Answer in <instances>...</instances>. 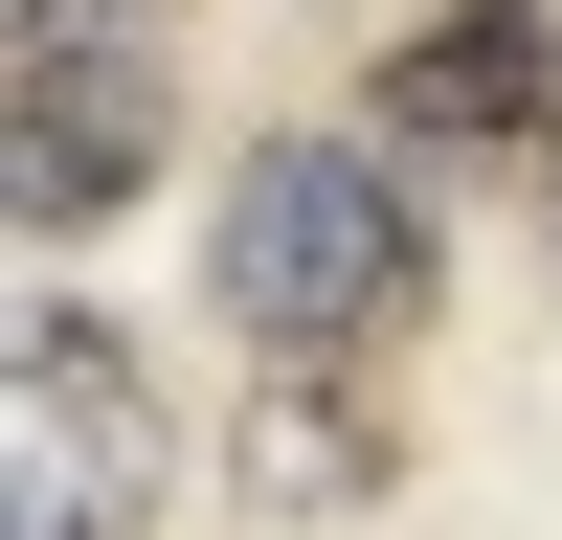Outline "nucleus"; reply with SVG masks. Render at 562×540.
<instances>
[{
  "label": "nucleus",
  "mask_w": 562,
  "mask_h": 540,
  "mask_svg": "<svg viewBox=\"0 0 562 540\" xmlns=\"http://www.w3.org/2000/svg\"><path fill=\"white\" fill-rule=\"evenodd\" d=\"M203 293L270 360H383L428 338V203H405V135H248V180L203 203Z\"/></svg>",
  "instance_id": "f257e3e1"
},
{
  "label": "nucleus",
  "mask_w": 562,
  "mask_h": 540,
  "mask_svg": "<svg viewBox=\"0 0 562 540\" xmlns=\"http://www.w3.org/2000/svg\"><path fill=\"white\" fill-rule=\"evenodd\" d=\"M158 473H180L158 450V360L45 293L0 338V540H158Z\"/></svg>",
  "instance_id": "f03ea898"
},
{
  "label": "nucleus",
  "mask_w": 562,
  "mask_h": 540,
  "mask_svg": "<svg viewBox=\"0 0 562 540\" xmlns=\"http://www.w3.org/2000/svg\"><path fill=\"white\" fill-rule=\"evenodd\" d=\"M158 158H180L158 23H23L0 45V203H23L45 248H90L113 203H158Z\"/></svg>",
  "instance_id": "7ed1b4c3"
},
{
  "label": "nucleus",
  "mask_w": 562,
  "mask_h": 540,
  "mask_svg": "<svg viewBox=\"0 0 562 540\" xmlns=\"http://www.w3.org/2000/svg\"><path fill=\"white\" fill-rule=\"evenodd\" d=\"M360 113L405 158H562V0H450L360 68Z\"/></svg>",
  "instance_id": "20e7f679"
},
{
  "label": "nucleus",
  "mask_w": 562,
  "mask_h": 540,
  "mask_svg": "<svg viewBox=\"0 0 562 540\" xmlns=\"http://www.w3.org/2000/svg\"><path fill=\"white\" fill-rule=\"evenodd\" d=\"M338 383V360H293V383L248 405V495L270 518H315V495H383V428H360V405H315Z\"/></svg>",
  "instance_id": "39448f33"
},
{
  "label": "nucleus",
  "mask_w": 562,
  "mask_h": 540,
  "mask_svg": "<svg viewBox=\"0 0 562 540\" xmlns=\"http://www.w3.org/2000/svg\"><path fill=\"white\" fill-rule=\"evenodd\" d=\"M23 23H158V0H23ZM23 23H0V45H23Z\"/></svg>",
  "instance_id": "423d86ee"
},
{
  "label": "nucleus",
  "mask_w": 562,
  "mask_h": 540,
  "mask_svg": "<svg viewBox=\"0 0 562 540\" xmlns=\"http://www.w3.org/2000/svg\"><path fill=\"white\" fill-rule=\"evenodd\" d=\"M540 248H562V158H540Z\"/></svg>",
  "instance_id": "0eeeda50"
}]
</instances>
